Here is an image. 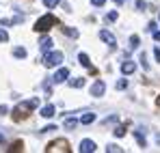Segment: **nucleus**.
Returning <instances> with one entry per match:
<instances>
[{"instance_id": "obj_1", "label": "nucleus", "mask_w": 160, "mask_h": 153, "mask_svg": "<svg viewBox=\"0 0 160 153\" xmlns=\"http://www.w3.org/2000/svg\"><path fill=\"white\" fill-rule=\"evenodd\" d=\"M39 106V99L35 97V99H26V102H22L18 108H15V112H13V121H22V119H26L28 114H30V110H35Z\"/></svg>"}, {"instance_id": "obj_2", "label": "nucleus", "mask_w": 160, "mask_h": 153, "mask_svg": "<svg viewBox=\"0 0 160 153\" xmlns=\"http://www.w3.org/2000/svg\"><path fill=\"white\" fill-rule=\"evenodd\" d=\"M52 26H56V17H54L52 13H46L43 17H39V20H37L35 30H37V32H48Z\"/></svg>"}, {"instance_id": "obj_3", "label": "nucleus", "mask_w": 160, "mask_h": 153, "mask_svg": "<svg viewBox=\"0 0 160 153\" xmlns=\"http://www.w3.org/2000/svg\"><path fill=\"white\" fill-rule=\"evenodd\" d=\"M61 63H63V52H46L43 54V67L52 69V67L61 65Z\"/></svg>"}, {"instance_id": "obj_4", "label": "nucleus", "mask_w": 160, "mask_h": 153, "mask_svg": "<svg viewBox=\"0 0 160 153\" xmlns=\"http://www.w3.org/2000/svg\"><path fill=\"white\" fill-rule=\"evenodd\" d=\"M46 151L48 153H52V151H65V153H69V145H67V140H54V142H50L48 147H46Z\"/></svg>"}, {"instance_id": "obj_5", "label": "nucleus", "mask_w": 160, "mask_h": 153, "mask_svg": "<svg viewBox=\"0 0 160 153\" xmlns=\"http://www.w3.org/2000/svg\"><path fill=\"white\" fill-rule=\"evenodd\" d=\"M100 39L106 43L110 50H115V48H117V39H115V35H112V32H108V30H100Z\"/></svg>"}, {"instance_id": "obj_6", "label": "nucleus", "mask_w": 160, "mask_h": 153, "mask_svg": "<svg viewBox=\"0 0 160 153\" xmlns=\"http://www.w3.org/2000/svg\"><path fill=\"white\" fill-rule=\"evenodd\" d=\"M104 91H106V84H104L102 80H98V82L91 84V95H93V97H102Z\"/></svg>"}, {"instance_id": "obj_7", "label": "nucleus", "mask_w": 160, "mask_h": 153, "mask_svg": "<svg viewBox=\"0 0 160 153\" xmlns=\"http://www.w3.org/2000/svg\"><path fill=\"white\" fill-rule=\"evenodd\" d=\"M134 71H136V65H134L132 60H128V58H126V60L121 63V74H123V76H132Z\"/></svg>"}, {"instance_id": "obj_8", "label": "nucleus", "mask_w": 160, "mask_h": 153, "mask_svg": "<svg viewBox=\"0 0 160 153\" xmlns=\"http://www.w3.org/2000/svg\"><path fill=\"white\" fill-rule=\"evenodd\" d=\"M67 78H69V69H67V67H61V69H58V71L54 74V78H52V80L56 82V84H58V82H65Z\"/></svg>"}, {"instance_id": "obj_9", "label": "nucleus", "mask_w": 160, "mask_h": 153, "mask_svg": "<svg viewBox=\"0 0 160 153\" xmlns=\"http://www.w3.org/2000/svg\"><path fill=\"white\" fill-rule=\"evenodd\" d=\"M93 151H95V142H93V140L87 138V140L80 142V153H93Z\"/></svg>"}, {"instance_id": "obj_10", "label": "nucleus", "mask_w": 160, "mask_h": 153, "mask_svg": "<svg viewBox=\"0 0 160 153\" xmlns=\"http://www.w3.org/2000/svg\"><path fill=\"white\" fill-rule=\"evenodd\" d=\"M52 48V39L50 37H41V41H39V50L41 52H50Z\"/></svg>"}, {"instance_id": "obj_11", "label": "nucleus", "mask_w": 160, "mask_h": 153, "mask_svg": "<svg viewBox=\"0 0 160 153\" xmlns=\"http://www.w3.org/2000/svg\"><path fill=\"white\" fill-rule=\"evenodd\" d=\"M76 125H78V119H74V117H67V119L63 121V127L69 129V131H74V129H76Z\"/></svg>"}, {"instance_id": "obj_12", "label": "nucleus", "mask_w": 160, "mask_h": 153, "mask_svg": "<svg viewBox=\"0 0 160 153\" xmlns=\"http://www.w3.org/2000/svg\"><path fill=\"white\" fill-rule=\"evenodd\" d=\"M54 112H56V108H54L52 103H48V106H43V108H41V117H46V119L54 117Z\"/></svg>"}, {"instance_id": "obj_13", "label": "nucleus", "mask_w": 160, "mask_h": 153, "mask_svg": "<svg viewBox=\"0 0 160 153\" xmlns=\"http://www.w3.org/2000/svg\"><path fill=\"white\" fill-rule=\"evenodd\" d=\"M93 121H95V114H93V112H84V114L80 117V123H82V125H89V123H93Z\"/></svg>"}, {"instance_id": "obj_14", "label": "nucleus", "mask_w": 160, "mask_h": 153, "mask_svg": "<svg viewBox=\"0 0 160 153\" xmlns=\"http://www.w3.org/2000/svg\"><path fill=\"white\" fill-rule=\"evenodd\" d=\"M78 60H80V65H82V67H87V69L91 67V60H89V56H87L84 52H80V54H78Z\"/></svg>"}, {"instance_id": "obj_15", "label": "nucleus", "mask_w": 160, "mask_h": 153, "mask_svg": "<svg viewBox=\"0 0 160 153\" xmlns=\"http://www.w3.org/2000/svg\"><path fill=\"white\" fill-rule=\"evenodd\" d=\"M69 86H72V88H82V86H84V78H76V80L72 78V80H69Z\"/></svg>"}, {"instance_id": "obj_16", "label": "nucleus", "mask_w": 160, "mask_h": 153, "mask_svg": "<svg viewBox=\"0 0 160 153\" xmlns=\"http://www.w3.org/2000/svg\"><path fill=\"white\" fill-rule=\"evenodd\" d=\"M13 56H15V58H26V50H24V48H15V50H13Z\"/></svg>"}, {"instance_id": "obj_17", "label": "nucleus", "mask_w": 160, "mask_h": 153, "mask_svg": "<svg viewBox=\"0 0 160 153\" xmlns=\"http://www.w3.org/2000/svg\"><path fill=\"white\" fill-rule=\"evenodd\" d=\"M63 32H65V35H69V37H74V39H78V30H76V28H63Z\"/></svg>"}, {"instance_id": "obj_18", "label": "nucleus", "mask_w": 160, "mask_h": 153, "mask_svg": "<svg viewBox=\"0 0 160 153\" xmlns=\"http://www.w3.org/2000/svg\"><path fill=\"white\" fill-rule=\"evenodd\" d=\"M138 41H141V39H138V35H132V37H130V48H132V50L138 48Z\"/></svg>"}, {"instance_id": "obj_19", "label": "nucleus", "mask_w": 160, "mask_h": 153, "mask_svg": "<svg viewBox=\"0 0 160 153\" xmlns=\"http://www.w3.org/2000/svg\"><path fill=\"white\" fill-rule=\"evenodd\" d=\"M136 140H138V145H141V147H143V149H145V147H147V142H145V136H143V134H141V131H136Z\"/></svg>"}, {"instance_id": "obj_20", "label": "nucleus", "mask_w": 160, "mask_h": 153, "mask_svg": "<svg viewBox=\"0 0 160 153\" xmlns=\"http://www.w3.org/2000/svg\"><path fill=\"white\" fill-rule=\"evenodd\" d=\"M106 151H110V153H121L123 149H121L119 145H108V147H106Z\"/></svg>"}, {"instance_id": "obj_21", "label": "nucleus", "mask_w": 160, "mask_h": 153, "mask_svg": "<svg viewBox=\"0 0 160 153\" xmlns=\"http://www.w3.org/2000/svg\"><path fill=\"white\" fill-rule=\"evenodd\" d=\"M7 41H9V32L4 28H0V43H7Z\"/></svg>"}, {"instance_id": "obj_22", "label": "nucleus", "mask_w": 160, "mask_h": 153, "mask_svg": "<svg viewBox=\"0 0 160 153\" xmlns=\"http://www.w3.org/2000/svg\"><path fill=\"white\" fill-rule=\"evenodd\" d=\"M115 86H117V91H123V88H128V80H119Z\"/></svg>"}, {"instance_id": "obj_23", "label": "nucleus", "mask_w": 160, "mask_h": 153, "mask_svg": "<svg viewBox=\"0 0 160 153\" xmlns=\"http://www.w3.org/2000/svg\"><path fill=\"white\" fill-rule=\"evenodd\" d=\"M119 15H117V11H110V13H106V22H115Z\"/></svg>"}, {"instance_id": "obj_24", "label": "nucleus", "mask_w": 160, "mask_h": 153, "mask_svg": "<svg viewBox=\"0 0 160 153\" xmlns=\"http://www.w3.org/2000/svg\"><path fill=\"white\" fill-rule=\"evenodd\" d=\"M58 2H61V0H43V4H46L48 9H52V7H56Z\"/></svg>"}, {"instance_id": "obj_25", "label": "nucleus", "mask_w": 160, "mask_h": 153, "mask_svg": "<svg viewBox=\"0 0 160 153\" xmlns=\"http://www.w3.org/2000/svg\"><path fill=\"white\" fill-rule=\"evenodd\" d=\"M117 119H119V117H117V114H110V117H106V119H104V123H117Z\"/></svg>"}, {"instance_id": "obj_26", "label": "nucleus", "mask_w": 160, "mask_h": 153, "mask_svg": "<svg viewBox=\"0 0 160 153\" xmlns=\"http://www.w3.org/2000/svg\"><path fill=\"white\" fill-rule=\"evenodd\" d=\"M138 60H141L143 69H145V71H149V65H147V60H145V54H141V58H138Z\"/></svg>"}, {"instance_id": "obj_27", "label": "nucleus", "mask_w": 160, "mask_h": 153, "mask_svg": "<svg viewBox=\"0 0 160 153\" xmlns=\"http://www.w3.org/2000/svg\"><path fill=\"white\" fill-rule=\"evenodd\" d=\"M115 136H117V138L126 136V129H123V127H117V129H115Z\"/></svg>"}, {"instance_id": "obj_28", "label": "nucleus", "mask_w": 160, "mask_h": 153, "mask_svg": "<svg viewBox=\"0 0 160 153\" xmlns=\"http://www.w3.org/2000/svg\"><path fill=\"white\" fill-rule=\"evenodd\" d=\"M20 149H24V145H22V142H15V145H13L9 151H20Z\"/></svg>"}, {"instance_id": "obj_29", "label": "nucleus", "mask_w": 160, "mask_h": 153, "mask_svg": "<svg viewBox=\"0 0 160 153\" xmlns=\"http://www.w3.org/2000/svg\"><path fill=\"white\" fill-rule=\"evenodd\" d=\"M106 0H91V4H95V7H102Z\"/></svg>"}, {"instance_id": "obj_30", "label": "nucleus", "mask_w": 160, "mask_h": 153, "mask_svg": "<svg viewBox=\"0 0 160 153\" xmlns=\"http://www.w3.org/2000/svg\"><path fill=\"white\" fill-rule=\"evenodd\" d=\"M136 7H138V9L143 11V9H145V2H143V0H136Z\"/></svg>"}, {"instance_id": "obj_31", "label": "nucleus", "mask_w": 160, "mask_h": 153, "mask_svg": "<svg viewBox=\"0 0 160 153\" xmlns=\"http://www.w3.org/2000/svg\"><path fill=\"white\" fill-rule=\"evenodd\" d=\"M7 112H9V108L7 106H0V114H7Z\"/></svg>"}, {"instance_id": "obj_32", "label": "nucleus", "mask_w": 160, "mask_h": 153, "mask_svg": "<svg viewBox=\"0 0 160 153\" xmlns=\"http://www.w3.org/2000/svg\"><path fill=\"white\" fill-rule=\"evenodd\" d=\"M154 39H156V41H160V30H154Z\"/></svg>"}, {"instance_id": "obj_33", "label": "nucleus", "mask_w": 160, "mask_h": 153, "mask_svg": "<svg viewBox=\"0 0 160 153\" xmlns=\"http://www.w3.org/2000/svg\"><path fill=\"white\" fill-rule=\"evenodd\" d=\"M154 54H156V58L160 60V48H156V50H154Z\"/></svg>"}, {"instance_id": "obj_34", "label": "nucleus", "mask_w": 160, "mask_h": 153, "mask_svg": "<svg viewBox=\"0 0 160 153\" xmlns=\"http://www.w3.org/2000/svg\"><path fill=\"white\" fill-rule=\"evenodd\" d=\"M115 2H117V4H123V2H128V0H115Z\"/></svg>"}, {"instance_id": "obj_35", "label": "nucleus", "mask_w": 160, "mask_h": 153, "mask_svg": "<svg viewBox=\"0 0 160 153\" xmlns=\"http://www.w3.org/2000/svg\"><path fill=\"white\" fill-rule=\"evenodd\" d=\"M156 140H158V145H160V134H158V136H156Z\"/></svg>"}, {"instance_id": "obj_36", "label": "nucleus", "mask_w": 160, "mask_h": 153, "mask_svg": "<svg viewBox=\"0 0 160 153\" xmlns=\"http://www.w3.org/2000/svg\"><path fill=\"white\" fill-rule=\"evenodd\" d=\"M158 20H160V13H158Z\"/></svg>"}]
</instances>
